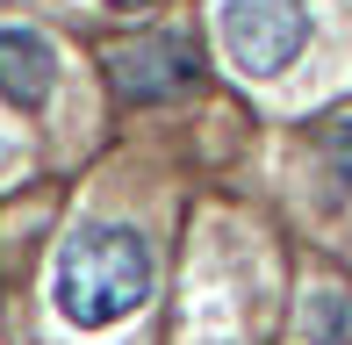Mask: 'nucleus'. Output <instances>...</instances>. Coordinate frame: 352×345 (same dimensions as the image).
<instances>
[{"instance_id": "obj_6", "label": "nucleus", "mask_w": 352, "mask_h": 345, "mask_svg": "<svg viewBox=\"0 0 352 345\" xmlns=\"http://www.w3.org/2000/svg\"><path fill=\"white\" fill-rule=\"evenodd\" d=\"M316 151H324V166H331V187H338V201L352 194V115H331V122H316Z\"/></svg>"}, {"instance_id": "obj_2", "label": "nucleus", "mask_w": 352, "mask_h": 345, "mask_svg": "<svg viewBox=\"0 0 352 345\" xmlns=\"http://www.w3.org/2000/svg\"><path fill=\"white\" fill-rule=\"evenodd\" d=\"M201 80H209V65H201V51L187 36H130L108 51V93H116L122 108H166V101H187Z\"/></svg>"}, {"instance_id": "obj_5", "label": "nucleus", "mask_w": 352, "mask_h": 345, "mask_svg": "<svg viewBox=\"0 0 352 345\" xmlns=\"http://www.w3.org/2000/svg\"><path fill=\"white\" fill-rule=\"evenodd\" d=\"M302 345H352V295L345 288L302 295Z\"/></svg>"}, {"instance_id": "obj_7", "label": "nucleus", "mask_w": 352, "mask_h": 345, "mask_svg": "<svg viewBox=\"0 0 352 345\" xmlns=\"http://www.w3.org/2000/svg\"><path fill=\"white\" fill-rule=\"evenodd\" d=\"M108 8H151V0H108Z\"/></svg>"}, {"instance_id": "obj_1", "label": "nucleus", "mask_w": 352, "mask_h": 345, "mask_svg": "<svg viewBox=\"0 0 352 345\" xmlns=\"http://www.w3.org/2000/svg\"><path fill=\"white\" fill-rule=\"evenodd\" d=\"M144 295H151V252H144L137 230L94 223V230H79V238H65L58 274H51V302H58L65 324L108 331V324H122L130 309H144Z\"/></svg>"}, {"instance_id": "obj_4", "label": "nucleus", "mask_w": 352, "mask_h": 345, "mask_svg": "<svg viewBox=\"0 0 352 345\" xmlns=\"http://www.w3.org/2000/svg\"><path fill=\"white\" fill-rule=\"evenodd\" d=\"M58 87V51L36 29H0V101L8 108H43Z\"/></svg>"}, {"instance_id": "obj_3", "label": "nucleus", "mask_w": 352, "mask_h": 345, "mask_svg": "<svg viewBox=\"0 0 352 345\" xmlns=\"http://www.w3.org/2000/svg\"><path fill=\"white\" fill-rule=\"evenodd\" d=\"M309 43V8L302 0H223V51L237 72L274 80Z\"/></svg>"}]
</instances>
